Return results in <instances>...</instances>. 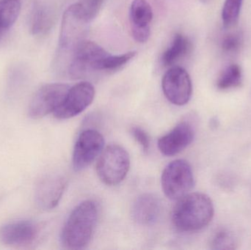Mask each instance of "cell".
I'll list each match as a JSON object with an SVG mask.
<instances>
[{
  "label": "cell",
  "instance_id": "obj_1",
  "mask_svg": "<svg viewBox=\"0 0 251 250\" xmlns=\"http://www.w3.org/2000/svg\"><path fill=\"white\" fill-rule=\"evenodd\" d=\"M177 201L171 219L173 225L178 231H199L212 222L215 208L212 200L205 194L188 193Z\"/></svg>",
  "mask_w": 251,
  "mask_h": 250
},
{
  "label": "cell",
  "instance_id": "obj_2",
  "mask_svg": "<svg viewBox=\"0 0 251 250\" xmlns=\"http://www.w3.org/2000/svg\"><path fill=\"white\" fill-rule=\"evenodd\" d=\"M99 217L97 204L87 200L78 204L69 215L60 235L63 247L70 250L85 248L91 242Z\"/></svg>",
  "mask_w": 251,
  "mask_h": 250
},
{
  "label": "cell",
  "instance_id": "obj_3",
  "mask_svg": "<svg viewBox=\"0 0 251 250\" xmlns=\"http://www.w3.org/2000/svg\"><path fill=\"white\" fill-rule=\"evenodd\" d=\"M90 23L79 3H75L66 9L62 19L58 53L56 60L63 58L66 54L71 57L76 46L85 41Z\"/></svg>",
  "mask_w": 251,
  "mask_h": 250
},
{
  "label": "cell",
  "instance_id": "obj_4",
  "mask_svg": "<svg viewBox=\"0 0 251 250\" xmlns=\"http://www.w3.org/2000/svg\"><path fill=\"white\" fill-rule=\"evenodd\" d=\"M130 168V157L121 145L112 144L104 148L98 157L97 173L101 182L107 186L122 183Z\"/></svg>",
  "mask_w": 251,
  "mask_h": 250
},
{
  "label": "cell",
  "instance_id": "obj_5",
  "mask_svg": "<svg viewBox=\"0 0 251 250\" xmlns=\"http://www.w3.org/2000/svg\"><path fill=\"white\" fill-rule=\"evenodd\" d=\"M161 184L164 194L171 201H178L190 193L195 184L191 166L185 160L171 161L162 172Z\"/></svg>",
  "mask_w": 251,
  "mask_h": 250
},
{
  "label": "cell",
  "instance_id": "obj_6",
  "mask_svg": "<svg viewBox=\"0 0 251 250\" xmlns=\"http://www.w3.org/2000/svg\"><path fill=\"white\" fill-rule=\"evenodd\" d=\"M109 53L94 41H82L74 50L67 66L68 73L74 79H82L97 73L99 62Z\"/></svg>",
  "mask_w": 251,
  "mask_h": 250
},
{
  "label": "cell",
  "instance_id": "obj_7",
  "mask_svg": "<svg viewBox=\"0 0 251 250\" xmlns=\"http://www.w3.org/2000/svg\"><path fill=\"white\" fill-rule=\"evenodd\" d=\"M69 88V85L62 83L47 84L41 87L29 104V117L37 120L54 113L64 101Z\"/></svg>",
  "mask_w": 251,
  "mask_h": 250
},
{
  "label": "cell",
  "instance_id": "obj_8",
  "mask_svg": "<svg viewBox=\"0 0 251 250\" xmlns=\"http://www.w3.org/2000/svg\"><path fill=\"white\" fill-rule=\"evenodd\" d=\"M104 139L100 132L88 129L81 132L74 148L72 166L76 172L82 171L100 157L104 148Z\"/></svg>",
  "mask_w": 251,
  "mask_h": 250
},
{
  "label": "cell",
  "instance_id": "obj_9",
  "mask_svg": "<svg viewBox=\"0 0 251 250\" xmlns=\"http://www.w3.org/2000/svg\"><path fill=\"white\" fill-rule=\"evenodd\" d=\"M162 88L167 99L176 106H184L193 94V84L188 72L180 66L169 68L164 74Z\"/></svg>",
  "mask_w": 251,
  "mask_h": 250
},
{
  "label": "cell",
  "instance_id": "obj_10",
  "mask_svg": "<svg viewBox=\"0 0 251 250\" xmlns=\"http://www.w3.org/2000/svg\"><path fill=\"white\" fill-rule=\"evenodd\" d=\"M96 91L89 82H81L70 87L61 105L53 114L60 120L72 118L85 111L94 101Z\"/></svg>",
  "mask_w": 251,
  "mask_h": 250
},
{
  "label": "cell",
  "instance_id": "obj_11",
  "mask_svg": "<svg viewBox=\"0 0 251 250\" xmlns=\"http://www.w3.org/2000/svg\"><path fill=\"white\" fill-rule=\"evenodd\" d=\"M66 183V179L60 175H49L43 178L35 192V202L38 207L46 211L55 208L64 193Z\"/></svg>",
  "mask_w": 251,
  "mask_h": 250
},
{
  "label": "cell",
  "instance_id": "obj_12",
  "mask_svg": "<svg viewBox=\"0 0 251 250\" xmlns=\"http://www.w3.org/2000/svg\"><path fill=\"white\" fill-rule=\"evenodd\" d=\"M195 131L190 123L181 122L158 140V148L163 155L173 157L179 154L193 142Z\"/></svg>",
  "mask_w": 251,
  "mask_h": 250
},
{
  "label": "cell",
  "instance_id": "obj_13",
  "mask_svg": "<svg viewBox=\"0 0 251 250\" xmlns=\"http://www.w3.org/2000/svg\"><path fill=\"white\" fill-rule=\"evenodd\" d=\"M38 236V227L30 221H17L0 227V242L9 246L32 244Z\"/></svg>",
  "mask_w": 251,
  "mask_h": 250
},
{
  "label": "cell",
  "instance_id": "obj_14",
  "mask_svg": "<svg viewBox=\"0 0 251 250\" xmlns=\"http://www.w3.org/2000/svg\"><path fill=\"white\" fill-rule=\"evenodd\" d=\"M161 202L151 193L140 195L134 201L131 209L133 220L140 226H153L160 216Z\"/></svg>",
  "mask_w": 251,
  "mask_h": 250
},
{
  "label": "cell",
  "instance_id": "obj_15",
  "mask_svg": "<svg viewBox=\"0 0 251 250\" xmlns=\"http://www.w3.org/2000/svg\"><path fill=\"white\" fill-rule=\"evenodd\" d=\"M55 22V13L50 6L45 4L35 5L29 19V29L32 35H46L51 31Z\"/></svg>",
  "mask_w": 251,
  "mask_h": 250
},
{
  "label": "cell",
  "instance_id": "obj_16",
  "mask_svg": "<svg viewBox=\"0 0 251 250\" xmlns=\"http://www.w3.org/2000/svg\"><path fill=\"white\" fill-rule=\"evenodd\" d=\"M192 48L191 41L187 36L181 33L175 34L171 45L162 53L161 64L165 68L173 67L178 61L187 57Z\"/></svg>",
  "mask_w": 251,
  "mask_h": 250
},
{
  "label": "cell",
  "instance_id": "obj_17",
  "mask_svg": "<svg viewBox=\"0 0 251 250\" xmlns=\"http://www.w3.org/2000/svg\"><path fill=\"white\" fill-rule=\"evenodd\" d=\"M153 10L147 0H133L130 6L129 19L132 28H149Z\"/></svg>",
  "mask_w": 251,
  "mask_h": 250
},
{
  "label": "cell",
  "instance_id": "obj_18",
  "mask_svg": "<svg viewBox=\"0 0 251 250\" xmlns=\"http://www.w3.org/2000/svg\"><path fill=\"white\" fill-rule=\"evenodd\" d=\"M136 54L137 52L134 51L118 55L107 54L97 64V73H113L118 71L132 60Z\"/></svg>",
  "mask_w": 251,
  "mask_h": 250
},
{
  "label": "cell",
  "instance_id": "obj_19",
  "mask_svg": "<svg viewBox=\"0 0 251 250\" xmlns=\"http://www.w3.org/2000/svg\"><path fill=\"white\" fill-rule=\"evenodd\" d=\"M243 70L237 64L229 65L223 70L217 80V88L221 91L233 89L241 85L243 82Z\"/></svg>",
  "mask_w": 251,
  "mask_h": 250
},
{
  "label": "cell",
  "instance_id": "obj_20",
  "mask_svg": "<svg viewBox=\"0 0 251 250\" xmlns=\"http://www.w3.org/2000/svg\"><path fill=\"white\" fill-rule=\"evenodd\" d=\"M20 10L19 0H0V23L4 31L13 26L19 17Z\"/></svg>",
  "mask_w": 251,
  "mask_h": 250
},
{
  "label": "cell",
  "instance_id": "obj_21",
  "mask_svg": "<svg viewBox=\"0 0 251 250\" xmlns=\"http://www.w3.org/2000/svg\"><path fill=\"white\" fill-rule=\"evenodd\" d=\"M243 0H226L222 10V20L226 28L234 26L238 22Z\"/></svg>",
  "mask_w": 251,
  "mask_h": 250
},
{
  "label": "cell",
  "instance_id": "obj_22",
  "mask_svg": "<svg viewBox=\"0 0 251 250\" xmlns=\"http://www.w3.org/2000/svg\"><path fill=\"white\" fill-rule=\"evenodd\" d=\"M243 35L240 32L230 33L224 37L221 43V48L228 54L239 52L243 45Z\"/></svg>",
  "mask_w": 251,
  "mask_h": 250
},
{
  "label": "cell",
  "instance_id": "obj_23",
  "mask_svg": "<svg viewBox=\"0 0 251 250\" xmlns=\"http://www.w3.org/2000/svg\"><path fill=\"white\" fill-rule=\"evenodd\" d=\"M235 239L232 233L228 230L218 231L212 239V249L231 250L235 248Z\"/></svg>",
  "mask_w": 251,
  "mask_h": 250
},
{
  "label": "cell",
  "instance_id": "obj_24",
  "mask_svg": "<svg viewBox=\"0 0 251 250\" xmlns=\"http://www.w3.org/2000/svg\"><path fill=\"white\" fill-rule=\"evenodd\" d=\"M105 0H80L78 1L88 22H91L100 13Z\"/></svg>",
  "mask_w": 251,
  "mask_h": 250
},
{
  "label": "cell",
  "instance_id": "obj_25",
  "mask_svg": "<svg viewBox=\"0 0 251 250\" xmlns=\"http://www.w3.org/2000/svg\"><path fill=\"white\" fill-rule=\"evenodd\" d=\"M131 133L134 139L137 141V142H138L139 145L141 147L143 152H149V149H150L151 142L147 132L138 126H134L131 129Z\"/></svg>",
  "mask_w": 251,
  "mask_h": 250
},
{
  "label": "cell",
  "instance_id": "obj_26",
  "mask_svg": "<svg viewBox=\"0 0 251 250\" xmlns=\"http://www.w3.org/2000/svg\"><path fill=\"white\" fill-rule=\"evenodd\" d=\"M212 0H200L201 2L203 3V4H208Z\"/></svg>",
  "mask_w": 251,
  "mask_h": 250
},
{
  "label": "cell",
  "instance_id": "obj_27",
  "mask_svg": "<svg viewBox=\"0 0 251 250\" xmlns=\"http://www.w3.org/2000/svg\"><path fill=\"white\" fill-rule=\"evenodd\" d=\"M4 32V29L1 27V23H0V39H1V35H2L3 32Z\"/></svg>",
  "mask_w": 251,
  "mask_h": 250
}]
</instances>
